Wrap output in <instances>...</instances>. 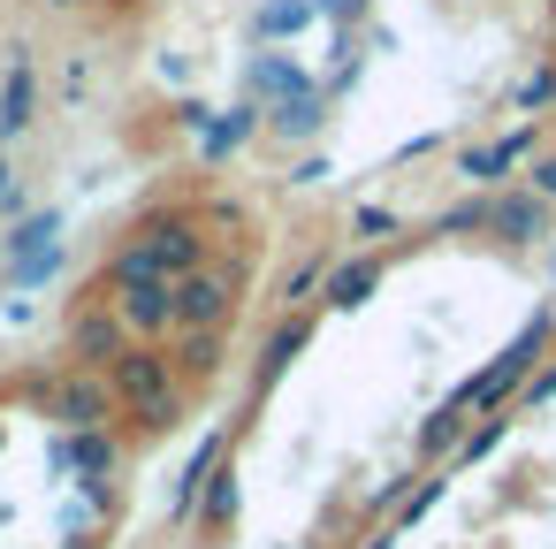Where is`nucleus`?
<instances>
[{
    "label": "nucleus",
    "mask_w": 556,
    "mask_h": 549,
    "mask_svg": "<svg viewBox=\"0 0 556 549\" xmlns=\"http://www.w3.org/2000/svg\"><path fill=\"white\" fill-rule=\"evenodd\" d=\"M62 420H70V427H100V420H108V389H100V382H70V389H62Z\"/></svg>",
    "instance_id": "2eb2a0df"
},
{
    "label": "nucleus",
    "mask_w": 556,
    "mask_h": 549,
    "mask_svg": "<svg viewBox=\"0 0 556 549\" xmlns=\"http://www.w3.org/2000/svg\"><path fill=\"white\" fill-rule=\"evenodd\" d=\"M115 389H123L146 420H168V412H176V397H168V359H153V351H123V359H115Z\"/></svg>",
    "instance_id": "f03ea898"
},
{
    "label": "nucleus",
    "mask_w": 556,
    "mask_h": 549,
    "mask_svg": "<svg viewBox=\"0 0 556 549\" xmlns=\"http://www.w3.org/2000/svg\"><path fill=\"white\" fill-rule=\"evenodd\" d=\"M54 237H62V214H31L16 237H0V252H9L16 267H39V260H62V245H54Z\"/></svg>",
    "instance_id": "0eeeda50"
},
{
    "label": "nucleus",
    "mask_w": 556,
    "mask_h": 549,
    "mask_svg": "<svg viewBox=\"0 0 556 549\" xmlns=\"http://www.w3.org/2000/svg\"><path fill=\"white\" fill-rule=\"evenodd\" d=\"M138 252L168 275V283H184V275H199V229L191 222H176V214H161V222H146L138 229Z\"/></svg>",
    "instance_id": "f257e3e1"
},
{
    "label": "nucleus",
    "mask_w": 556,
    "mask_h": 549,
    "mask_svg": "<svg viewBox=\"0 0 556 549\" xmlns=\"http://www.w3.org/2000/svg\"><path fill=\"white\" fill-rule=\"evenodd\" d=\"M0 199H9V161H0Z\"/></svg>",
    "instance_id": "a878e982"
},
{
    "label": "nucleus",
    "mask_w": 556,
    "mask_h": 549,
    "mask_svg": "<svg viewBox=\"0 0 556 549\" xmlns=\"http://www.w3.org/2000/svg\"><path fill=\"white\" fill-rule=\"evenodd\" d=\"M298 92H313V77H305V62H290V54H252L244 62V100H298Z\"/></svg>",
    "instance_id": "20e7f679"
},
{
    "label": "nucleus",
    "mask_w": 556,
    "mask_h": 549,
    "mask_svg": "<svg viewBox=\"0 0 556 549\" xmlns=\"http://www.w3.org/2000/svg\"><path fill=\"white\" fill-rule=\"evenodd\" d=\"M450 435H457V412H434V420H427V450H442Z\"/></svg>",
    "instance_id": "5701e85b"
},
{
    "label": "nucleus",
    "mask_w": 556,
    "mask_h": 549,
    "mask_svg": "<svg viewBox=\"0 0 556 549\" xmlns=\"http://www.w3.org/2000/svg\"><path fill=\"white\" fill-rule=\"evenodd\" d=\"M123 313H130V328H146V336L168 328V321H176V283H146V290H130Z\"/></svg>",
    "instance_id": "f8f14e48"
},
{
    "label": "nucleus",
    "mask_w": 556,
    "mask_h": 549,
    "mask_svg": "<svg viewBox=\"0 0 556 549\" xmlns=\"http://www.w3.org/2000/svg\"><path fill=\"white\" fill-rule=\"evenodd\" d=\"M533 191H541V199H556V153H541V161H533Z\"/></svg>",
    "instance_id": "b1692460"
},
{
    "label": "nucleus",
    "mask_w": 556,
    "mask_h": 549,
    "mask_svg": "<svg viewBox=\"0 0 556 549\" xmlns=\"http://www.w3.org/2000/svg\"><path fill=\"white\" fill-rule=\"evenodd\" d=\"M16 130H31V62H24V47L9 62V85H0V138H16Z\"/></svg>",
    "instance_id": "9b49d317"
},
{
    "label": "nucleus",
    "mask_w": 556,
    "mask_h": 549,
    "mask_svg": "<svg viewBox=\"0 0 556 549\" xmlns=\"http://www.w3.org/2000/svg\"><path fill=\"white\" fill-rule=\"evenodd\" d=\"M260 123H267V108H260V100H244V108H229V115H214V123L199 130V146H206V161H222V153H237V146H244V138H252Z\"/></svg>",
    "instance_id": "6e6552de"
},
{
    "label": "nucleus",
    "mask_w": 556,
    "mask_h": 549,
    "mask_svg": "<svg viewBox=\"0 0 556 549\" xmlns=\"http://www.w3.org/2000/svg\"><path fill=\"white\" fill-rule=\"evenodd\" d=\"M305 24H320L313 0H260L252 9V39H298Z\"/></svg>",
    "instance_id": "9d476101"
},
{
    "label": "nucleus",
    "mask_w": 556,
    "mask_h": 549,
    "mask_svg": "<svg viewBox=\"0 0 556 549\" xmlns=\"http://www.w3.org/2000/svg\"><path fill=\"white\" fill-rule=\"evenodd\" d=\"M229 290H237V275H184V283H176V321L199 328V336L222 328V321H229Z\"/></svg>",
    "instance_id": "7ed1b4c3"
},
{
    "label": "nucleus",
    "mask_w": 556,
    "mask_h": 549,
    "mask_svg": "<svg viewBox=\"0 0 556 549\" xmlns=\"http://www.w3.org/2000/svg\"><path fill=\"white\" fill-rule=\"evenodd\" d=\"M328 123V92L313 85V92H298V100H282V108H267V130L275 138H313Z\"/></svg>",
    "instance_id": "1a4fd4ad"
},
{
    "label": "nucleus",
    "mask_w": 556,
    "mask_h": 549,
    "mask_svg": "<svg viewBox=\"0 0 556 549\" xmlns=\"http://www.w3.org/2000/svg\"><path fill=\"white\" fill-rule=\"evenodd\" d=\"M548 275H556V252H548Z\"/></svg>",
    "instance_id": "bb28decb"
},
{
    "label": "nucleus",
    "mask_w": 556,
    "mask_h": 549,
    "mask_svg": "<svg viewBox=\"0 0 556 549\" xmlns=\"http://www.w3.org/2000/svg\"><path fill=\"white\" fill-rule=\"evenodd\" d=\"M381 290V267L374 260H343L336 275H328V305H366Z\"/></svg>",
    "instance_id": "4468645a"
},
{
    "label": "nucleus",
    "mask_w": 556,
    "mask_h": 549,
    "mask_svg": "<svg viewBox=\"0 0 556 549\" xmlns=\"http://www.w3.org/2000/svg\"><path fill=\"white\" fill-rule=\"evenodd\" d=\"M298 344H305V321H282V328H275V344H267V374H282V366L298 359Z\"/></svg>",
    "instance_id": "f3484780"
},
{
    "label": "nucleus",
    "mask_w": 556,
    "mask_h": 549,
    "mask_svg": "<svg viewBox=\"0 0 556 549\" xmlns=\"http://www.w3.org/2000/svg\"><path fill=\"white\" fill-rule=\"evenodd\" d=\"M541 100H556V62H548V70H533V77L518 85V108H541Z\"/></svg>",
    "instance_id": "6ab92c4d"
},
{
    "label": "nucleus",
    "mask_w": 556,
    "mask_h": 549,
    "mask_svg": "<svg viewBox=\"0 0 556 549\" xmlns=\"http://www.w3.org/2000/svg\"><path fill=\"white\" fill-rule=\"evenodd\" d=\"M313 9H320L328 24H358V16H366V0H313Z\"/></svg>",
    "instance_id": "4be33fe9"
},
{
    "label": "nucleus",
    "mask_w": 556,
    "mask_h": 549,
    "mask_svg": "<svg viewBox=\"0 0 556 549\" xmlns=\"http://www.w3.org/2000/svg\"><path fill=\"white\" fill-rule=\"evenodd\" d=\"M290 184H328V161H320V153H313V161H298V169H290Z\"/></svg>",
    "instance_id": "393cba45"
},
{
    "label": "nucleus",
    "mask_w": 556,
    "mask_h": 549,
    "mask_svg": "<svg viewBox=\"0 0 556 549\" xmlns=\"http://www.w3.org/2000/svg\"><path fill=\"white\" fill-rule=\"evenodd\" d=\"M54 9H70V0H54Z\"/></svg>",
    "instance_id": "cd10ccee"
},
{
    "label": "nucleus",
    "mask_w": 556,
    "mask_h": 549,
    "mask_svg": "<svg viewBox=\"0 0 556 549\" xmlns=\"http://www.w3.org/2000/svg\"><path fill=\"white\" fill-rule=\"evenodd\" d=\"M389 229H396L389 207H358V237H389Z\"/></svg>",
    "instance_id": "412c9836"
},
{
    "label": "nucleus",
    "mask_w": 556,
    "mask_h": 549,
    "mask_svg": "<svg viewBox=\"0 0 556 549\" xmlns=\"http://www.w3.org/2000/svg\"><path fill=\"white\" fill-rule=\"evenodd\" d=\"M541 328H548V321H533V328H526V336H518V344H510V351H503V359H495L488 374H472V389H465V404H495V397H503V389H510V382L526 374V359H533V344H541Z\"/></svg>",
    "instance_id": "423d86ee"
},
{
    "label": "nucleus",
    "mask_w": 556,
    "mask_h": 549,
    "mask_svg": "<svg viewBox=\"0 0 556 549\" xmlns=\"http://www.w3.org/2000/svg\"><path fill=\"white\" fill-rule=\"evenodd\" d=\"M541 229H548V199H541V191L488 199V237H510V245H526V237H541Z\"/></svg>",
    "instance_id": "39448f33"
},
{
    "label": "nucleus",
    "mask_w": 556,
    "mask_h": 549,
    "mask_svg": "<svg viewBox=\"0 0 556 549\" xmlns=\"http://www.w3.org/2000/svg\"><path fill=\"white\" fill-rule=\"evenodd\" d=\"M229 511H237V473H214V488H206V519L222 526Z\"/></svg>",
    "instance_id": "a211bd4d"
},
{
    "label": "nucleus",
    "mask_w": 556,
    "mask_h": 549,
    "mask_svg": "<svg viewBox=\"0 0 556 549\" xmlns=\"http://www.w3.org/2000/svg\"><path fill=\"white\" fill-rule=\"evenodd\" d=\"M526 146H533V130H518V138H503V146H472V153H465L457 169H465L472 184H495V176H503V169H510V161H518Z\"/></svg>",
    "instance_id": "ddd939ff"
},
{
    "label": "nucleus",
    "mask_w": 556,
    "mask_h": 549,
    "mask_svg": "<svg viewBox=\"0 0 556 549\" xmlns=\"http://www.w3.org/2000/svg\"><path fill=\"white\" fill-rule=\"evenodd\" d=\"M77 351H85V359H108V351H123V328H115V321H100V313H92V321H85V328H77Z\"/></svg>",
    "instance_id": "dca6fc26"
},
{
    "label": "nucleus",
    "mask_w": 556,
    "mask_h": 549,
    "mask_svg": "<svg viewBox=\"0 0 556 549\" xmlns=\"http://www.w3.org/2000/svg\"><path fill=\"white\" fill-rule=\"evenodd\" d=\"M442 229H488V199H465V207H450V214H442Z\"/></svg>",
    "instance_id": "aec40b11"
}]
</instances>
